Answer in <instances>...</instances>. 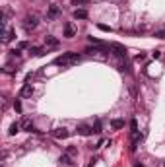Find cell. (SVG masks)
<instances>
[{
    "label": "cell",
    "mask_w": 165,
    "mask_h": 167,
    "mask_svg": "<svg viewBox=\"0 0 165 167\" xmlns=\"http://www.w3.org/2000/svg\"><path fill=\"white\" fill-rule=\"evenodd\" d=\"M66 154H68V155H76V154H78V150L74 148V146H70V148H68V152H66Z\"/></svg>",
    "instance_id": "obj_21"
},
{
    "label": "cell",
    "mask_w": 165,
    "mask_h": 167,
    "mask_svg": "<svg viewBox=\"0 0 165 167\" xmlns=\"http://www.w3.org/2000/svg\"><path fill=\"white\" fill-rule=\"evenodd\" d=\"M111 126H113L115 130H120L122 126H124V121H122V119H113V121H111Z\"/></svg>",
    "instance_id": "obj_10"
},
{
    "label": "cell",
    "mask_w": 165,
    "mask_h": 167,
    "mask_svg": "<svg viewBox=\"0 0 165 167\" xmlns=\"http://www.w3.org/2000/svg\"><path fill=\"white\" fill-rule=\"evenodd\" d=\"M51 134H52V138H56V140H64V138L70 136V132H68L66 128H55Z\"/></svg>",
    "instance_id": "obj_4"
},
{
    "label": "cell",
    "mask_w": 165,
    "mask_h": 167,
    "mask_svg": "<svg viewBox=\"0 0 165 167\" xmlns=\"http://www.w3.org/2000/svg\"><path fill=\"white\" fill-rule=\"evenodd\" d=\"M14 109L18 113H22V101H20V99H16V101H14Z\"/></svg>",
    "instance_id": "obj_18"
},
{
    "label": "cell",
    "mask_w": 165,
    "mask_h": 167,
    "mask_svg": "<svg viewBox=\"0 0 165 167\" xmlns=\"http://www.w3.org/2000/svg\"><path fill=\"white\" fill-rule=\"evenodd\" d=\"M58 14H60V8H58L56 4H51V6H49V12H47V18L55 20V18H56Z\"/></svg>",
    "instance_id": "obj_5"
},
{
    "label": "cell",
    "mask_w": 165,
    "mask_h": 167,
    "mask_svg": "<svg viewBox=\"0 0 165 167\" xmlns=\"http://www.w3.org/2000/svg\"><path fill=\"white\" fill-rule=\"evenodd\" d=\"M88 41H89L91 45H95V47H103V45H105L103 41H99V39H95V37H88Z\"/></svg>",
    "instance_id": "obj_14"
},
{
    "label": "cell",
    "mask_w": 165,
    "mask_h": 167,
    "mask_svg": "<svg viewBox=\"0 0 165 167\" xmlns=\"http://www.w3.org/2000/svg\"><path fill=\"white\" fill-rule=\"evenodd\" d=\"M109 49H111V51H115V55L119 56V59H126V49H124V47H122L120 43H111V45H109Z\"/></svg>",
    "instance_id": "obj_3"
},
{
    "label": "cell",
    "mask_w": 165,
    "mask_h": 167,
    "mask_svg": "<svg viewBox=\"0 0 165 167\" xmlns=\"http://www.w3.org/2000/svg\"><path fill=\"white\" fill-rule=\"evenodd\" d=\"M37 23H39V20H37V16H25V20H23V27L31 31V29H35L37 27Z\"/></svg>",
    "instance_id": "obj_2"
},
{
    "label": "cell",
    "mask_w": 165,
    "mask_h": 167,
    "mask_svg": "<svg viewBox=\"0 0 165 167\" xmlns=\"http://www.w3.org/2000/svg\"><path fill=\"white\" fill-rule=\"evenodd\" d=\"M45 43L49 45V47H58V39L52 37V35H47V37H45Z\"/></svg>",
    "instance_id": "obj_11"
},
{
    "label": "cell",
    "mask_w": 165,
    "mask_h": 167,
    "mask_svg": "<svg viewBox=\"0 0 165 167\" xmlns=\"http://www.w3.org/2000/svg\"><path fill=\"white\" fill-rule=\"evenodd\" d=\"M163 167H165V165H163Z\"/></svg>",
    "instance_id": "obj_27"
},
{
    "label": "cell",
    "mask_w": 165,
    "mask_h": 167,
    "mask_svg": "<svg viewBox=\"0 0 165 167\" xmlns=\"http://www.w3.org/2000/svg\"><path fill=\"white\" fill-rule=\"evenodd\" d=\"M18 132H20V124H18V123H14L12 126H10L8 134H10V136H14V134H18Z\"/></svg>",
    "instance_id": "obj_13"
},
{
    "label": "cell",
    "mask_w": 165,
    "mask_h": 167,
    "mask_svg": "<svg viewBox=\"0 0 165 167\" xmlns=\"http://www.w3.org/2000/svg\"><path fill=\"white\" fill-rule=\"evenodd\" d=\"M78 134H82V136H89V134H93V128L86 126V124H80V126H78Z\"/></svg>",
    "instance_id": "obj_7"
},
{
    "label": "cell",
    "mask_w": 165,
    "mask_h": 167,
    "mask_svg": "<svg viewBox=\"0 0 165 167\" xmlns=\"http://www.w3.org/2000/svg\"><path fill=\"white\" fill-rule=\"evenodd\" d=\"M130 128H132V134H134V132H138V124H136V121H134V119L130 121Z\"/></svg>",
    "instance_id": "obj_20"
},
{
    "label": "cell",
    "mask_w": 165,
    "mask_h": 167,
    "mask_svg": "<svg viewBox=\"0 0 165 167\" xmlns=\"http://www.w3.org/2000/svg\"><path fill=\"white\" fill-rule=\"evenodd\" d=\"M74 20H86L88 18V10H74Z\"/></svg>",
    "instance_id": "obj_8"
},
{
    "label": "cell",
    "mask_w": 165,
    "mask_h": 167,
    "mask_svg": "<svg viewBox=\"0 0 165 167\" xmlns=\"http://www.w3.org/2000/svg\"><path fill=\"white\" fill-rule=\"evenodd\" d=\"M33 56H43V49L41 47H31V51H29Z\"/></svg>",
    "instance_id": "obj_12"
},
{
    "label": "cell",
    "mask_w": 165,
    "mask_h": 167,
    "mask_svg": "<svg viewBox=\"0 0 165 167\" xmlns=\"http://www.w3.org/2000/svg\"><path fill=\"white\" fill-rule=\"evenodd\" d=\"M152 56H153V59H159V56H161V53H159V51H153Z\"/></svg>",
    "instance_id": "obj_23"
},
{
    "label": "cell",
    "mask_w": 165,
    "mask_h": 167,
    "mask_svg": "<svg viewBox=\"0 0 165 167\" xmlns=\"http://www.w3.org/2000/svg\"><path fill=\"white\" fill-rule=\"evenodd\" d=\"M93 163H95V161H93V159H91V161H89V163H88V165H86V167H93Z\"/></svg>",
    "instance_id": "obj_25"
},
{
    "label": "cell",
    "mask_w": 165,
    "mask_h": 167,
    "mask_svg": "<svg viewBox=\"0 0 165 167\" xmlns=\"http://www.w3.org/2000/svg\"><path fill=\"white\" fill-rule=\"evenodd\" d=\"M153 37H156V39H165V29L156 31V33H153Z\"/></svg>",
    "instance_id": "obj_16"
},
{
    "label": "cell",
    "mask_w": 165,
    "mask_h": 167,
    "mask_svg": "<svg viewBox=\"0 0 165 167\" xmlns=\"http://www.w3.org/2000/svg\"><path fill=\"white\" fill-rule=\"evenodd\" d=\"M31 93H33V87H31V84H25L22 87V97H29Z\"/></svg>",
    "instance_id": "obj_9"
},
{
    "label": "cell",
    "mask_w": 165,
    "mask_h": 167,
    "mask_svg": "<svg viewBox=\"0 0 165 167\" xmlns=\"http://www.w3.org/2000/svg\"><path fill=\"white\" fill-rule=\"evenodd\" d=\"M74 35H76V29H74V25H72V23H66V25H64V37L70 39V37H74Z\"/></svg>",
    "instance_id": "obj_6"
},
{
    "label": "cell",
    "mask_w": 165,
    "mask_h": 167,
    "mask_svg": "<svg viewBox=\"0 0 165 167\" xmlns=\"http://www.w3.org/2000/svg\"><path fill=\"white\" fill-rule=\"evenodd\" d=\"M93 132H95V134H99V132H101V123H99V121L95 123V126H93Z\"/></svg>",
    "instance_id": "obj_22"
},
{
    "label": "cell",
    "mask_w": 165,
    "mask_h": 167,
    "mask_svg": "<svg viewBox=\"0 0 165 167\" xmlns=\"http://www.w3.org/2000/svg\"><path fill=\"white\" fill-rule=\"evenodd\" d=\"M78 62H80L78 53H64L55 59V64H58V66H72V64H78Z\"/></svg>",
    "instance_id": "obj_1"
},
{
    "label": "cell",
    "mask_w": 165,
    "mask_h": 167,
    "mask_svg": "<svg viewBox=\"0 0 165 167\" xmlns=\"http://www.w3.org/2000/svg\"><path fill=\"white\" fill-rule=\"evenodd\" d=\"M97 27H99L101 31H107V33H111V31H113V29L109 27V25H105V23H97Z\"/></svg>",
    "instance_id": "obj_17"
},
{
    "label": "cell",
    "mask_w": 165,
    "mask_h": 167,
    "mask_svg": "<svg viewBox=\"0 0 165 167\" xmlns=\"http://www.w3.org/2000/svg\"><path fill=\"white\" fill-rule=\"evenodd\" d=\"M144 59H146V55H144V53H140V55H136V60H144Z\"/></svg>",
    "instance_id": "obj_24"
},
{
    "label": "cell",
    "mask_w": 165,
    "mask_h": 167,
    "mask_svg": "<svg viewBox=\"0 0 165 167\" xmlns=\"http://www.w3.org/2000/svg\"><path fill=\"white\" fill-rule=\"evenodd\" d=\"M60 163H64V165H72V161H70V155H68V154L60 155Z\"/></svg>",
    "instance_id": "obj_15"
},
{
    "label": "cell",
    "mask_w": 165,
    "mask_h": 167,
    "mask_svg": "<svg viewBox=\"0 0 165 167\" xmlns=\"http://www.w3.org/2000/svg\"><path fill=\"white\" fill-rule=\"evenodd\" d=\"M20 55H22V51H20V49H14V51H10V56H12V59H18Z\"/></svg>",
    "instance_id": "obj_19"
},
{
    "label": "cell",
    "mask_w": 165,
    "mask_h": 167,
    "mask_svg": "<svg viewBox=\"0 0 165 167\" xmlns=\"http://www.w3.org/2000/svg\"><path fill=\"white\" fill-rule=\"evenodd\" d=\"M134 167H144V165L142 163H134Z\"/></svg>",
    "instance_id": "obj_26"
}]
</instances>
